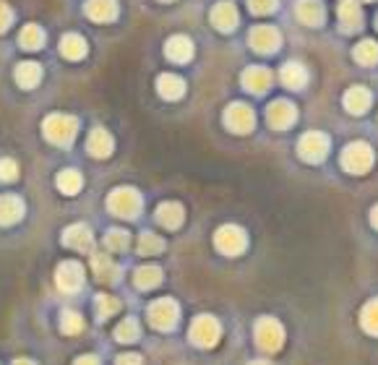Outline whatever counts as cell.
Segmentation results:
<instances>
[{
    "instance_id": "5b68a950",
    "label": "cell",
    "mask_w": 378,
    "mask_h": 365,
    "mask_svg": "<svg viewBox=\"0 0 378 365\" xmlns=\"http://www.w3.org/2000/svg\"><path fill=\"white\" fill-rule=\"evenodd\" d=\"M256 342H259V347H264L266 352L279 350L282 342H285V328H282V324L274 319H261L259 324H256Z\"/></svg>"
},
{
    "instance_id": "f6af8a7d",
    "label": "cell",
    "mask_w": 378,
    "mask_h": 365,
    "mask_svg": "<svg viewBox=\"0 0 378 365\" xmlns=\"http://www.w3.org/2000/svg\"><path fill=\"white\" fill-rule=\"evenodd\" d=\"M370 219H373V225H376V227H378V206H376V209H373V217H370Z\"/></svg>"
},
{
    "instance_id": "f546056e",
    "label": "cell",
    "mask_w": 378,
    "mask_h": 365,
    "mask_svg": "<svg viewBox=\"0 0 378 365\" xmlns=\"http://www.w3.org/2000/svg\"><path fill=\"white\" fill-rule=\"evenodd\" d=\"M115 337H118L120 342H136V339H139V324L133 319L120 321L118 328H115Z\"/></svg>"
},
{
    "instance_id": "277c9868",
    "label": "cell",
    "mask_w": 378,
    "mask_h": 365,
    "mask_svg": "<svg viewBox=\"0 0 378 365\" xmlns=\"http://www.w3.org/2000/svg\"><path fill=\"white\" fill-rule=\"evenodd\" d=\"M220 334H222V326L214 316H198V319L191 324V339H194V345L198 347H214L220 342Z\"/></svg>"
},
{
    "instance_id": "603a6c76",
    "label": "cell",
    "mask_w": 378,
    "mask_h": 365,
    "mask_svg": "<svg viewBox=\"0 0 378 365\" xmlns=\"http://www.w3.org/2000/svg\"><path fill=\"white\" fill-rule=\"evenodd\" d=\"M250 42H253V47L256 50H264V53H269V50H274V45L279 42V36L274 29H266V27H261L256 29L253 34H250Z\"/></svg>"
},
{
    "instance_id": "9c48e42d",
    "label": "cell",
    "mask_w": 378,
    "mask_h": 365,
    "mask_svg": "<svg viewBox=\"0 0 378 365\" xmlns=\"http://www.w3.org/2000/svg\"><path fill=\"white\" fill-rule=\"evenodd\" d=\"M63 243L68 248H74V251H92L94 248V237H92V230L86 227V225H71V227L65 230L63 235Z\"/></svg>"
},
{
    "instance_id": "7bdbcfd3",
    "label": "cell",
    "mask_w": 378,
    "mask_h": 365,
    "mask_svg": "<svg viewBox=\"0 0 378 365\" xmlns=\"http://www.w3.org/2000/svg\"><path fill=\"white\" fill-rule=\"evenodd\" d=\"M74 365H102V363H100V357L97 355H81V357H76Z\"/></svg>"
},
{
    "instance_id": "e575fe53",
    "label": "cell",
    "mask_w": 378,
    "mask_h": 365,
    "mask_svg": "<svg viewBox=\"0 0 378 365\" xmlns=\"http://www.w3.org/2000/svg\"><path fill=\"white\" fill-rule=\"evenodd\" d=\"M297 16H303L308 24H316L318 18H323V11L321 6H316V0H305L303 6L297 8Z\"/></svg>"
},
{
    "instance_id": "d6986e66",
    "label": "cell",
    "mask_w": 378,
    "mask_h": 365,
    "mask_svg": "<svg viewBox=\"0 0 378 365\" xmlns=\"http://www.w3.org/2000/svg\"><path fill=\"white\" fill-rule=\"evenodd\" d=\"M183 91H185V84L180 76H173V73L159 76V94H162L165 100H177V97H183Z\"/></svg>"
},
{
    "instance_id": "74e56055",
    "label": "cell",
    "mask_w": 378,
    "mask_h": 365,
    "mask_svg": "<svg viewBox=\"0 0 378 365\" xmlns=\"http://www.w3.org/2000/svg\"><path fill=\"white\" fill-rule=\"evenodd\" d=\"M339 16H342V21H344V24H347L350 29L355 27V24H358V8H355V3H350V0H347V3H342Z\"/></svg>"
},
{
    "instance_id": "f35d334b",
    "label": "cell",
    "mask_w": 378,
    "mask_h": 365,
    "mask_svg": "<svg viewBox=\"0 0 378 365\" xmlns=\"http://www.w3.org/2000/svg\"><path fill=\"white\" fill-rule=\"evenodd\" d=\"M355 58L358 60H363V63H370V60H376L378 58V47L376 42H365L363 47H358V53H355Z\"/></svg>"
},
{
    "instance_id": "4fadbf2b",
    "label": "cell",
    "mask_w": 378,
    "mask_h": 365,
    "mask_svg": "<svg viewBox=\"0 0 378 365\" xmlns=\"http://www.w3.org/2000/svg\"><path fill=\"white\" fill-rule=\"evenodd\" d=\"M224 120H227V126H230L232 131H238V133H248L250 126H253V112H250L245 105H232V107L227 109Z\"/></svg>"
},
{
    "instance_id": "ba28073f",
    "label": "cell",
    "mask_w": 378,
    "mask_h": 365,
    "mask_svg": "<svg viewBox=\"0 0 378 365\" xmlns=\"http://www.w3.org/2000/svg\"><path fill=\"white\" fill-rule=\"evenodd\" d=\"M58 287L65 292H74L79 290L83 284V266L79 261H63V264L58 266Z\"/></svg>"
},
{
    "instance_id": "836d02e7",
    "label": "cell",
    "mask_w": 378,
    "mask_h": 365,
    "mask_svg": "<svg viewBox=\"0 0 378 365\" xmlns=\"http://www.w3.org/2000/svg\"><path fill=\"white\" fill-rule=\"evenodd\" d=\"M104 246L110 248V251H123V248H128V232H126V230H110L107 237H104Z\"/></svg>"
},
{
    "instance_id": "6da1fadb",
    "label": "cell",
    "mask_w": 378,
    "mask_h": 365,
    "mask_svg": "<svg viewBox=\"0 0 378 365\" xmlns=\"http://www.w3.org/2000/svg\"><path fill=\"white\" fill-rule=\"evenodd\" d=\"M42 131H45L47 141H53V144L58 146H65V144H71L76 136V118L60 115V112L47 115L45 123H42Z\"/></svg>"
},
{
    "instance_id": "f1b7e54d",
    "label": "cell",
    "mask_w": 378,
    "mask_h": 365,
    "mask_svg": "<svg viewBox=\"0 0 378 365\" xmlns=\"http://www.w3.org/2000/svg\"><path fill=\"white\" fill-rule=\"evenodd\" d=\"M118 310H120L118 298H112V295H97V316H100L102 321L115 316Z\"/></svg>"
},
{
    "instance_id": "d4e9b609",
    "label": "cell",
    "mask_w": 378,
    "mask_h": 365,
    "mask_svg": "<svg viewBox=\"0 0 378 365\" xmlns=\"http://www.w3.org/2000/svg\"><path fill=\"white\" fill-rule=\"evenodd\" d=\"M81 175L76 173V170H63V173L58 175V188L68 196H76V193L81 191Z\"/></svg>"
},
{
    "instance_id": "83f0119b",
    "label": "cell",
    "mask_w": 378,
    "mask_h": 365,
    "mask_svg": "<svg viewBox=\"0 0 378 365\" xmlns=\"http://www.w3.org/2000/svg\"><path fill=\"white\" fill-rule=\"evenodd\" d=\"M165 248V240L159 235H154V232H144V235L139 237V253L141 255H151V253H159Z\"/></svg>"
},
{
    "instance_id": "2e32d148",
    "label": "cell",
    "mask_w": 378,
    "mask_h": 365,
    "mask_svg": "<svg viewBox=\"0 0 378 365\" xmlns=\"http://www.w3.org/2000/svg\"><path fill=\"white\" fill-rule=\"evenodd\" d=\"M16 81L24 86V89H34L39 81H42V68L32 60H24V63L16 65Z\"/></svg>"
},
{
    "instance_id": "8d00e7d4",
    "label": "cell",
    "mask_w": 378,
    "mask_h": 365,
    "mask_svg": "<svg viewBox=\"0 0 378 365\" xmlns=\"http://www.w3.org/2000/svg\"><path fill=\"white\" fill-rule=\"evenodd\" d=\"M19 178V164L13 162V159H8V157H3L0 159V180L8 182V180H16Z\"/></svg>"
},
{
    "instance_id": "d6a6232c",
    "label": "cell",
    "mask_w": 378,
    "mask_h": 365,
    "mask_svg": "<svg viewBox=\"0 0 378 365\" xmlns=\"http://www.w3.org/2000/svg\"><path fill=\"white\" fill-rule=\"evenodd\" d=\"M60 326H63L65 334H79L83 328V319L76 313V310H65L63 313V321H60Z\"/></svg>"
},
{
    "instance_id": "484cf974",
    "label": "cell",
    "mask_w": 378,
    "mask_h": 365,
    "mask_svg": "<svg viewBox=\"0 0 378 365\" xmlns=\"http://www.w3.org/2000/svg\"><path fill=\"white\" fill-rule=\"evenodd\" d=\"M243 81H245V86H248L250 91H264L269 86V81H271V76H269V71H264V68H250V71H245Z\"/></svg>"
},
{
    "instance_id": "4316f807",
    "label": "cell",
    "mask_w": 378,
    "mask_h": 365,
    "mask_svg": "<svg viewBox=\"0 0 378 365\" xmlns=\"http://www.w3.org/2000/svg\"><path fill=\"white\" fill-rule=\"evenodd\" d=\"M159 282H162V272H159L157 266H141L139 272H136V284H139L141 290H151Z\"/></svg>"
},
{
    "instance_id": "ac0fdd59",
    "label": "cell",
    "mask_w": 378,
    "mask_h": 365,
    "mask_svg": "<svg viewBox=\"0 0 378 365\" xmlns=\"http://www.w3.org/2000/svg\"><path fill=\"white\" fill-rule=\"evenodd\" d=\"M157 217H159V222H162L165 227L175 230V227H180V225H183V206H180V204H175V201H165V204L159 206Z\"/></svg>"
},
{
    "instance_id": "ab89813d",
    "label": "cell",
    "mask_w": 378,
    "mask_h": 365,
    "mask_svg": "<svg viewBox=\"0 0 378 365\" xmlns=\"http://www.w3.org/2000/svg\"><path fill=\"white\" fill-rule=\"evenodd\" d=\"M11 21H13V11L8 8V3L0 0V32H6L11 27Z\"/></svg>"
},
{
    "instance_id": "ffe728a7",
    "label": "cell",
    "mask_w": 378,
    "mask_h": 365,
    "mask_svg": "<svg viewBox=\"0 0 378 365\" xmlns=\"http://www.w3.org/2000/svg\"><path fill=\"white\" fill-rule=\"evenodd\" d=\"M60 53H63V58H68V60H79V58H83V55H86V42H83V36L65 34L63 39H60Z\"/></svg>"
},
{
    "instance_id": "1f68e13d",
    "label": "cell",
    "mask_w": 378,
    "mask_h": 365,
    "mask_svg": "<svg viewBox=\"0 0 378 365\" xmlns=\"http://www.w3.org/2000/svg\"><path fill=\"white\" fill-rule=\"evenodd\" d=\"M363 326L370 334H378V300H370L363 310Z\"/></svg>"
},
{
    "instance_id": "8fae6325",
    "label": "cell",
    "mask_w": 378,
    "mask_h": 365,
    "mask_svg": "<svg viewBox=\"0 0 378 365\" xmlns=\"http://www.w3.org/2000/svg\"><path fill=\"white\" fill-rule=\"evenodd\" d=\"M326 149H329V138L321 136V133H308V136L300 141V154H303L305 159H311V162L326 157Z\"/></svg>"
},
{
    "instance_id": "5bb4252c",
    "label": "cell",
    "mask_w": 378,
    "mask_h": 365,
    "mask_svg": "<svg viewBox=\"0 0 378 365\" xmlns=\"http://www.w3.org/2000/svg\"><path fill=\"white\" fill-rule=\"evenodd\" d=\"M165 53L170 60H175V63H185V60H191V55H194V45H191V39L188 36H173L170 42H167Z\"/></svg>"
},
{
    "instance_id": "7402d4cb",
    "label": "cell",
    "mask_w": 378,
    "mask_h": 365,
    "mask_svg": "<svg viewBox=\"0 0 378 365\" xmlns=\"http://www.w3.org/2000/svg\"><path fill=\"white\" fill-rule=\"evenodd\" d=\"M212 21H214V27H220L227 32V29L235 27L238 13H235V8H232L230 3H222V6H217V8L212 11Z\"/></svg>"
},
{
    "instance_id": "44dd1931",
    "label": "cell",
    "mask_w": 378,
    "mask_h": 365,
    "mask_svg": "<svg viewBox=\"0 0 378 365\" xmlns=\"http://www.w3.org/2000/svg\"><path fill=\"white\" fill-rule=\"evenodd\" d=\"M292 118H295V109H292L290 102H274V105L269 107V120H271V126L285 128L292 123Z\"/></svg>"
},
{
    "instance_id": "7a4b0ae2",
    "label": "cell",
    "mask_w": 378,
    "mask_h": 365,
    "mask_svg": "<svg viewBox=\"0 0 378 365\" xmlns=\"http://www.w3.org/2000/svg\"><path fill=\"white\" fill-rule=\"evenodd\" d=\"M107 209L112 214H118V217H136L141 211V196L133 188H118V191L110 193V199H107Z\"/></svg>"
},
{
    "instance_id": "e0dca14e",
    "label": "cell",
    "mask_w": 378,
    "mask_h": 365,
    "mask_svg": "<svg viewBox=\"0 0 378 365\" xmlns=\"http://www.w3.org/2000/svg\"><path fill=\"white\" fill-rule=\"evenodd\" d=\"M92 269L100 282H112V279H118V266L112 264V255H104V253L92 255Z\"/></svg>"
},
{
    "instance_id": "8992f818",
    "label": "cell",
    "mask_w": 378,
    "mask_h": 365,
    "mask_svg": "<svg viewBox=\"0 0 378 365\" xmlns=\"http://www.w3.org/2000/svg\"><path fill=\"white\" fill-rule=\"evenodd\" d=\"M342 164L350 170V173H365L370 164H373V154H370V146L368 144H355L347 146V152L342 154Z\"/></svg>"
},
{
    "instance_id": "9a60e30c",
    "label": "cell",
    "mask_w": 378,
    "mask_h": 365,
    "mask_svg": "<svg viewBox=\"0 0 378 365\" xmlns=\"http://www.w3.org/2000/svg\"><path fill=\"white\" fill-rule=\"evenodd\" d=\"M86 16L94 18V21H112L118 16V3L115 0H89Z\"/></svg>"
},
{
    "instance_id": "b9f144b4",
    "label": "cell",
    "mask_w": 378,
    "mask_h": 365,
    "mask_svg": "<svg viewBox=\"0 0 378 365\" xmlns=\"http://www.w3.org/2000/svg\"><path fill=\"white\" fill-rule=\"evenodd\" d=\"M250 8L256 13H266V11L274 8V0H250Z\"/></svg>"
},
{
    "instance_id": "7c38bea8",
    "label": "cell",
    "mask_w": 378,
    "mask_h": 365,
    "mask_svg": "<svg viewBox=\"0 0 378 365\" xmlns=\"http://www.w3.org/2000/svg\"><path fill=\"white\" fill-rule=\"evenodd\" d=\"M86 146H89V154L92 157H100V159H104V157L112 154V136L104 131V128H94L92 133H89V141H86Z\"/></svg>"
},
{
    "instance_id": "d590c367",
    "label": "cell",
    "mask_w": 378,
    "mask_h": 365,
    "mask_svg": "<svg viewBox=\"0 0 378 365\" xmlns=\"http://www.w3.org/2000/svg\"><path fill=\"white\" fill-rule=\"evenodd\" d=\"M282 79H285L287 86H292V89H300V86H303V81H305V73L300 71V65L290 63V65H287V71L282 73Z\"/></svg>"
},
{
    "instance_id": "cb8c5ba5",
    "label": "cell",
    "mask_w": 378,
    "mask_h": 365,
    "mask_svg": "<svg viewBox=\"0 0 378 365\" xmlns=\"http://www.w3.org/2000/svg\"><path fill=\"white\" fill-rule=\"evenodd\" d=\"M19 42H21V47H27V50H39L42 42H45V32H42L37 24H29V27L21 29Z\"/></svg>"
},
{
    "instance_id": "ee69618b",
    "label": "cell",
    "mask_w": 378,
    "mask_h": 365,
    "mask_svg": "<svg viewBox=\"0 0 378 365\" xmlns=\"http://www.w3.org/2000/svg\"><path fill=\"white\" fill-rule=\"evenodd\" d=\"M13 365H37V363H34V360H29V357H19Z\"/></svg>"
},
{
    "instance_id": "60d3db41",
    "label": "cell",
    "mask_w": 378,
    "mask_h": 365,
    "mask_svg": "<svg viewBox=\"0 0 378 365\" xmlns=\"http://www.w3.org/2000/svg\"><path fill=\"white\" fill-rule=\"evenodd\" d=\"M118 365H144V363H141V355H136V352H123V355H118Z\"/></svg>"
},
{
    "instance_id": "bcb514c9",
    "label": "cell",
    "mask_w": 378,
    "mask_h": 365,
    "mask_svg": "<svg viewBox=\"0 0 378 365\" xmlns=\"http://www.w3.org/2000/svg\"><path fill=\"white\" fill-rule=\"evenodd\" d=\"M250 365H271V363H266V360H256V363H250Z\"/></svg>"
},
{
    "instance_id": "3957f363",
    "label": "cell",
    "mask_w": 378,
    "mask_h": 365,
    "mask_svg": "<svg viewBox=\"0 0 378 365\" xmlns=\"http://www.w3.org/2000/svg\"><path fill=\"white\" fill-rule=\"evenodd\" d=\"M177 313H180V308H177V303L170 300V298H159V300H154L149 305V321H151V326L162 328V331L175 326Z\"/></svg>"
},
{
    "instance_id": "52a82bcc",
    "label": "cell",
    "mask_w": 378,
    "mask_h": 365,
    "mask_svg": "<svg viewBox=\"0 0 378 365\" xmlns=\"http://www.w3.org/2000/svg\"><path fill=\"white\" fill-rule=\"evenodd\" d=\"M214 243H217V248H220L222 253L235 255V253H240V251L245 248V232H243L240 227H232V225H227V227H222L220 232H217Z\"/></svg>"
},
{
    "instance_id": "30bf717a",
    "label": "cell",
    "mask_w": 378,
    "mask_h": 365,
    "mask_svg": "<svg viewBox=\"0 0 378 365\" xmlns=\"http://www.w3.org/2000/svg\"><path fill=\"white\" fill-rule=\"evenodd\" d=\"M24 217V201L13 193L0 196V225H16Z\"/></svg>"
},
{
    "instance_id": "4dcf8cb0",
    "label": "cell",
    "mask_w": 378,
    "mask_h": 365,
    "mask_svg": "<svg viewBox=\"0 0 378 365\" xmlns=\"http://www.w3.org/2000/svg\"><path fill=\"white\" fill-rule=\"evenodd\" d=\"M368 102H370V94L363 89H352L350 94H347V107H350V112H365V109H368Z\"/></svg>"
}]
</instances>
